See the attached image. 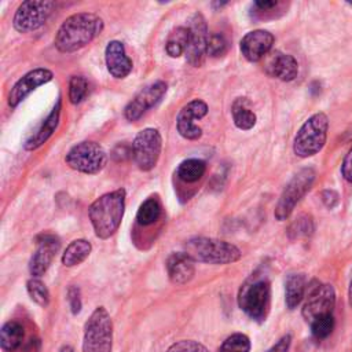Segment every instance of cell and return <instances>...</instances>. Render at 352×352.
Returning a JSON list of instances; mask_svg holds the SVG:
<instances>
[{"label": "cell", "instance_id": "obj_1", "mask_svg": "<svg viewBox=\"0 0 352 352\" xmlns=\"http://www.w3.org/2000/svg\"><path fill=\"white\" fill-rule=\"evenodd\" d=\"M104 28L103 19L92 12L73 14L63 21L55 34L58 51L69 54L84 48L96 38Z\"/></svg>", "mask_w": 352, "mask_h": 352}, {"label": "cell", "instance_id": "obj_2", "mask_svg": "<svg viewBox=\"0 0 352 352\" xmlns=\"http://www.w3.org/2000/svg\"><path fill=\"white\" fill-rule=\"evenodd\" d=\"M125 209V190L118 188L96 198L89 209L88 216L92 223L95 235L100 239L110 238L121 224Z\"/></svg>", "mask_w": 352, "mask_h": 352}, {"label": "cell", "instance_id": "obj_3", "mask_svg": "<svg viewBox=\"0 0 352 352\" xmlns=\"http://www.w3.org/2000/svg\"><path fill=\"white\" fill-rule=\"evenodd\" d=\"M186 253L195 261L209 264H230L238 261L242 256L241 250L226 241L214 238H191L184 243Z\"/></svg>", "mask_w": 352, "mask_h": 352}, {"label": "cell", "instance_id": "obj_4", "mask_svg": "<svg viewBox=\"0 0 352 352\" xmlns=\"http://www.w3.org/2000/svg\"><path fill=\"white\" fill-rule=\"evenodd\" d=\"M239 308L253 320H265L271 304V285L267 278L252 275L238 294Z\"/></svg>", "mask_w": 352, "mask_h": 352}, {"label": "cell", "instance_id": "obj_5", "mask_svg": "<svg viewBox=\"0 0 352 352\" xmlns=\"http://www.w3.org/2000/svg\"><path fill=\"white\" fill-rule=\"evenodd\" d=\"M329 118L324 113L319 111L312 114L297 131L293 140V151L297 157L308 158L318 154L327 138Z\"/></svg>", "mask_w": 352, "mask_h": 352}, {"label": "cell", "instance_id": "obj_6", "mask_svg": "<svg viewBox=\"0 0 352 352\" xmlns=\"http://www.w3.org/2000/svg\"><path fill=\"white\" fill-rule=\"evenodd\" d=\"M113 322L104 307H98L84 326L82 352H111Z\"/></svg>", "mask_w": 352, "mask_h": 352}, {"label": "cell", "instance_id": "obj_7", "mask_svg": "<svg viewBox=\"0 0 352 352\" xmlns=\"http://www.w3.org/2000/svg\"><path fill=\"white\" fill-rule=\"evenodd\" d=\"M65 161L72 169L77 172L95 175L104 168L107 162V154L96 142L84 140L74 144L67 151Z\"/></svg>", "mask_w": 352, "mask_h": 352}, {"label": "cell", "instance_id": "obj_8", "mask_svg": "<svg viewBox=\"0 0 352 352\" xmlns=\"http://www.w3.org/2000/svg\"><path fill=\"white\" fill-rule=\"evenodd\" d=\"M314 180L315 170L312 168H302L292 177V180L283 188L275 208V217L279 221L286 220L292 214L296 205L309 191Z\"/></svg>", "mask_w": 352, "mask_h": 352}, {"label": "cell", "instance_id": "obj_9", "mask_svg": "<svg viewBox=\"0 0 352 352\" xmlns=\"http://www.w3.org/2000/svg\"><path fill=\"white\" fill-rule=\"evenodd\" d=\"M162 147L161 133L154 128H144L132 142V157L140 170H151L160 158Z\"/></svg>", "mask_w": 352, "mask_h": 352}, {"label": "cell", "instance_id": "obj_10", "mask_svg": "<svg viewBox=\"0 0 352 352\" xmlns=\"http://www.w3.org/2000/svg\"><path fill=\"white\" fill-rule=\"evenodd\" d=\"M55 7L54 1L28 0L19 4L15 11L12 25L19 33H28L41 28Z\"/></svg>", "mask_w": 352, "mask_h": 352}, {"label": "cell", "instance_id": "obj_11", "mask_svg": "<svg viewBox=\"0 0 352 352\" xmlns=\"http://www.w3.org/2000/svg\"><path fill=\"white\" fill-rule=\"evenodd\" d=\"M336 305V293L331 285L327 283H314L305 298L302 305V316L311 323L312 320L333 314V308Z\"/></svg>", "mask_w": 352, "mask_h": 352}, {"label": "cell", "instance_id": "obj_12", "mask_svg": "<svg viewBox=\"0 0 352 352\" xmlns=\"http://www.w3.org/2000/svg\"><path fill=\"white\" fill-rule=\"evenodd\" d=\"M208 38L209 33L206 21L201 12H195L190 19L188 44L186 50V59L191 66H202L208 51Z\"/></svg>", "mask_w": 352, "mask_h": 352}, {"label": "cell", "instance_id": "obj_13", "mask_svg": "<svg viewBox=\"0 0 352 352\" xmlns=\"http://www.w3.org/2000/svg\"><path fill=\"white\" fill-rule=\"evenodd\" d=\"M168 85L165 81H155L143 89H140L136 96L126 104L124 110V116L128 121L139 120L147 110L154 107L161 102L164 95L166 94Z\"/></svg>", "mask_w": 352, "mask_h": 352}, {"label": "cell", "instance_id": "obj_14", "mask_svg": "<svg viewBox=\"0 0 352 352\" xmlns=\"http://www.w3.org/2000/svg\"><path fill=\"white\" fill-rule=\"evenodd\" d=\"M206 113L208 104L201 99H194L184 104L176 117V128L180 136L188 140L199 139L202 135V129L194 122V120L205 117Z\"/></svg>", "mask_w": 352, "mask_h": 352}, {"label": "cell", "instance_id": "obj_15", "mask_svg": "<svg viewBox=\"0 0 352 352\" xmlns=\"http://www.w3.org/2000/svg\"><path fill=\"white\" fill-rule=\"evenodd\" d=\"M54 77V73L45 67H37L22 76L11 88L8 94V104L15 109L26 96H29L36 88L47 84Z\"/></svg>", "mask_w": 352, "mask_h": 352}, {"label": "cell", "instance_id": "obj_16", "mask_svg": "<svg viewBox=\"0 0 352 352\" xmlns=\"http://www.w3.org/2000/svg\"><path fill=\"white\" fill-rule=\"evenodd\" d=\"M59 246L60 243L54 235H40L37 238V249L29 261V271L34 278L44 275L59 250Z\"/></svg>", "mask_w": 352, "mask_h": 352}, {"label": "cell", "instance_id": "obj_17", "mask_svg": "<svg viewBox=\"0 0 352 352\" xmlns=\"http://www.w3.org/2000/svg\"><path fill=\"white\" fill-rule=\"evenodd\" d=\"M274 36L268 30L257 29L248 32L241 40V52L249 62H258L272 48Z\"/></svg>", "mask_w": 352, "mask_h": 352}, {"label": "cell", "instance_id": "obj_18", "mask_svg": "<svg viewBox=\"0 0 352 352\" xmlns=\"http://www.w3.org/2000/svg\"><path fill=\"white\" fill-rule=\"evenodd\" d=\"M104 59L109 73L114 78H124L132 70V60L125 52V47L121 41L113 40L104 50Z\"/></svg>", "mask_w": 352, "mask_h": 352}, {"label": "cell", "instance_id": "obj_19", "mask_svg": "<svg viewBox=\"0 0 352 352\" xmlns=\"http://www.w3.org/2000/svg\"><path fill=\"white\" fill-rule=\"evenodd\" d=\"M265 72L280 81H292L298 74V63L292 55L275 51L267 59Z\"/></svg>", "mask_w": 352, "mask_h": 352}, {"label": "cell", "instance_id": "obj_20", "mask_svg": "<svg viewBox=\"0 0 352 352\" xmlns=\"http://www.w3.org/2000/svg\"><path fill=\"white\" fill-rule=\"evenodd\" d=\"M60 109H62V102H60V99H58L55 106L52 107L51 113L47 116V118L40 124V126L25 142V144H23L25 150H28V151L37 150L52 136V133L56 131L58 124H59Z\"/></svg>", "mask_w": 352, "mask_h": 352}, {"label": "cell", "instance_id": "obj_21", "mask_svg": "<svg viewBox=\"0 0 352 352\" xmlns=\"http://www.w3.org/2000/svg\"><path fill=\"white\" fill-rule=\"evenodd\" d=\"M195 260L190 257L186 252L172 253L166 260V270L172 283L184 285L187 283L195 272Z\"/></svg>", "mask_w": 352, "mask_h": 352}, {"label": "cell", "instance_id": "obj_22", "mask_svg": "<svg viewBox=\"0 0 352 352\" xmlns=\"http://www.w3.org/2000/svg\"><path fill=\"white\" fill-rule=\"evenodd\" d=\"M305 296V276L302 274H290L285 283V302L289 309H294Z\"/></svg>", "mask_w": 352, "mask_h": 352}, {"label": "cell", "instance_id": "obj_23", "mask_svg": "<svg viewBox=\"0 0 352 352\" xmlns=\"http://www.w3.org/2000/svg\"><path fill=\"white\" fill-rule=\"evenodd\" d=\"M231 113L236 128L242 131H249L256 125L257 117L254 111L249 107V102L246 100V98L235 99L231 106Z\"/></svg>", "mask_w": 352, "mask_h": 352}, {"label": "cell", "instance_id": "obj_24", "mask_svg": "<svg viewBox=\"0 0 352 352\" xmlns=\"http://www.w3.org/2000/svg\"><path fill=\"white\" fill-rule=\"evenodd\" d=\"M92 246L87 239H74L67 245L62 254V264L65 267H74L82 263L91 253Z\"/></svg>", "mask_w": 352, "mask_h": 352}, {"label": "cell", "instance_id": "obj_25", "mask_svg": "<svg viewBox=\"0 0 352 352\" xmlns=\"http://www.w3.org/2000/svg\"><path fill=\"white\" fill-rule=\"evenodd\" d=\"M188 44V28L184 26H177L175 28L165 43V50L166 54L172 58H179L180 55L186 54Z\"/></svg>", "mask_w": 352, "mask_h": 352}, {"label": "cell", "instance_id": "obj_26", "mask_svg": "<svg viewBox=\"0 0 352 352\" xmlns=\"http://www.w3.org/2000/svg\"><path fill=\"white\" fill-rule=\"evenodd\" d=\"M23 327L21 323L15 320L7 322L1 327V334H0V341H1V348L6 351H14L16 349L22 340H23Z\"/></svg>", "mask_w": 352, "mask_h": 352}, {"label": "cell", "instance_id": "obj_27", "mask_svg": "<svg viewBox=\"0 0 352 352\" xmlns=\"http://www.w3.org/2000/svg\"><path fill=\"white\" fill-rule=\"evenodd\" d=\"M206 170V164L202 160L198 158H188L180 162L177 166V176L180 180L186 183H194L198 182Z\"/></svg>", "mask_w": 352, "mask_h": 352}, {"label": "cell", "instance_id": "obj_28", "mask_svg": "<svg viewBox=\"0 0 352 352\" xmlns=\"http://www.w3.org/2000/svg\"><path fill=\"white\" fill-rule=\"evenodd\" d=\"M161 216V205L155 198H147L138 209L136 220L142 226H150Z\"/></svg>", "mask_w": 352, "mask_h": 352}, {"label": "cell", "instance_id": "obj_29", "mask_svg": "<svg viewBox=\"0 0 352 352\" xmlns=\"http://www.w3.org/2000/svg\"><path fill=\"white\" fill-rule=\"evenodd\" d=\"M88 92V81L82 76H72L69 81V100L72 104H78L84 100Z\"/></svg>", "mask_w": 352, "mask_h": 352}, {"label": "cell", "instance_id": "obj_30", "mask_svg": "<svg viewBox=\"0 0 352 352\" xmlns=\"http://www.w3.org/2000/svg\"><path fill=\"white\" fill-rule=\"evenodd\" d=\"M26 289H28L30 298L40 307H47L50 304L48 289L40 279H37V278L29 279L26 283Z\"/></svg>", "mask_w": 352, "mask_h": 352}, {"label": "cell", "instance_id": "obj_31", "mask_svg": "<svg viewBox=\"0 0 352 352\" xmlns=\"http://www.w3.org/2000/svg\"><path fill=\"white\" fill-rule=\"evenodd\" d=\"M250 340L242 333H235L224 340L220 346V352H249Z\"/></svg>", "mask_w": 352, "mask_h": 352}, {"label": "cell", "instance_id": "obj_32", "mask_svg": "<svg viewBox=\"0 0 352 352\" xmlns=\"http://www.w3.org/2000/svg\"><path fill=\"white\" fill-rule=\"evenodd\" d=\"M314 232V221L309 216L301 214L298 216L289 227V236L292 239L309 236Z\"/></svg>", "mask_w": 352, "mask_h": 352}, {"label": "cell", "instance_id": "obj_33", "mask_svg": "<svg viewBox=\"0 0 352 352\" xmlns=\"http://www.w3.org/2000/svg\"><path fill=\"white\" fill-rule=\"evenodd\" d=\"M309 324H311V331H312L314 337H316L318 340H323V338L329 337L334 329L333 314L323 315V316L312 320Z\"/></svg>", "mask_w": 352, "mask_h": 352}, {"label": "cell", "instance_id": "obj_34", "mask_svg": "<svg viewBox=\"0 0 352 352\" xmlns=\"http://www.w3.org/2000/svg\"><path fill=\"white\" fill-rule=\"evenodd\" d=\"M227 51V40L221 33H212L208 38V51L206 54L212 58L223 56Z\"/></svg>", "mask_w": 352, "mask_h": 352}, {"label": "cell", "instance_id": "obj_35", "mask_svg": "<svg viewBox=\"0 0 352 352\" xmlns=\"http://www.w3.org/2000/svg\"><path fill=\"white\" fill-rule=\"evenodd\" d=\"M166 352H209V351L197 341L183 340L170 345Z\"/></svg>", "mask_w": 352, "mask_h": 352}, {"label": "cell", "instance_id": "obj_36", "mask_svg": "<svg viewBox=\"0 0 352 352\" xmlns=\"http://www.w3.org/2000/svg\"><path fill=\"white\" fill-rule=\"evenodd\" d=\"M67 301L72 312L77 315L81 311V296H80V289L77 286H70L67 289Z\"/></svg>", "mask_w": 352, "mask_h": 352}, {"label": "cell", "instance_id": "obj_37", "mask_svg": "<svg viewBox=\"0 0 352 352\" xmlns=\"http://www.w3.org/2000/svg\"><path fill=\"white\" fill-rule=\"evenodd\" d=\"M341 173L344 176V179L349 183H352V147L349 148L348 154L345 155L342 165H341Z\"/></svg>", "mask_w": 352, "mask_h": 352}, {"label": "cell", "instance_id": "obj_38", "mask_svg": "<svg viewBox=\"0 0 352 352\" xmlns=\"http://www.w3.org/2000/svg\"><path fill=\"white\" fill-rule=\"evenodd\" d=\"M292 344V336L286 334L283 336L276 344H274L267 352H287Z\"/></svg>", "mask_w": 352, "mask_h": 352}, {"label": "cell", "instance_id": "obj_39", "mask_svg": "<svg viewBox=\"0 0 352 352\" xmlns=\"http://www.w3.org/2000/svg\"><path fill=\"white\" fill-rule=\"evenodd\" d=\"M322 201L329 209H333L340 199H338V194L334 190H324L322 192Z\"/></svg>", "mask_w": 352, "mask_h": 352}, {"label": "cell", "instance_id": "obj_40", "mask_svg": "<svg viewBox=\"0 0 352 352\" xmlns=\"http://www.w3.org/2000/svg\"><path fill=\"white\" fill-rule=\"evenodd\" d=\"M279 3L278 1H274V0H258V1H254V7L258 8L260 11H270L272 8H275Z\"/></svg>", "mask_w": 352, "mask_h": 352}, {"label": "cell", "instance_id": "obj_41", "mask_svg": "<svg viewBox=\"0 0 352 352\" xmlns=\"http://www.w3.org/2000/svg\"><path fill=\"white\" fill-rule=\"evenodd\" d=\"M348 301H349V305L352 307V278H351L349 287H348Z\"/></svg>", "mask_w": 352, "mask_h": 352}, {"label": "cell", "instance_id": "obj_42", "mask_svg": "<svg viewBox=\"0 0 352 352\" xmlns=\"http://www.w3.org/2000/svg\"><path fill=\"white\" fill-rule=\"evenodd\" d=\"M60 352H73V348L70 345H65L60 348Z\"/></svg>", "mask_w": 352, "mask_h": 352}]
</instances>
